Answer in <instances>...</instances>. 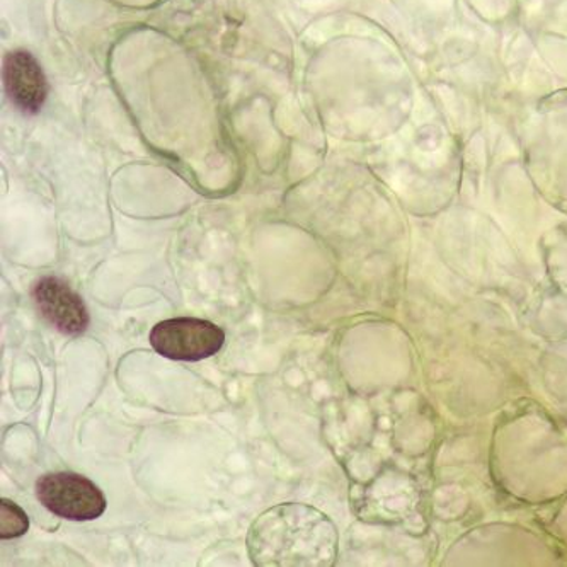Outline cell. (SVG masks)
<instances>
[{"label": "cell", "mask_w": 567, "mask_h": 567, "mask_svg": "<svg viewBox=\"0 0 567 567\" xmlns=\"http://www.w3.org/2000/svg\"><path fill=\"white\" fill-rule=\"evenodd\" d=\"M247 550L259 567L331 566L338 535L331 519L312 506L285 503L256 519Z\"/></svg>", "instance_id": "1"}, {"label": "cell", "mask_w": 567, "mask_h": 567, "mask_svg": "<svg viewBox=\"0 0 567 567\" xmlns=\"http://www.w3.org/2000/svg\"><path fill=\"white\" fill-rule=\"evenodd\" d=\"M37 496L44 508L71 522H91L106 512L103 491L72 472L43 475L37 483Z\"/></svg>", "instance_id": "2"}, {"label": "cell", "mask_w": 567, "mask_h": 567, "mask_svg": "<svg viewBox=\"0 0 567 567\" xmlns=\"http://www.w3.org/2000/svg\"><path fill=\"white\" fill-rule=\"evenodd\" d=\"M225 343V332L214 322L179 317L158 322L151 344L161 357L177 361H199L214 357Z\"/></svg>", "instance_id": "3"}, {"label": "cell", "mask_w": 567, "mask_h": 567, "mask_svg": "<svg viewBox=\"0 0 567 567\" xmlns=\"http://www.w3.org/2000/svg\"><path fill=\"white\" fill-rule=\"evenodd\" d=\"M34 303L41 316L63 334H81L89 328V312L81 297L65 281L44 277L34 285Z\"/></svg>", "instance_id": "4"}, {"label": "cell", "mask_w": 567, "mask_h": 567, "mask_svg": "<svg viewBox=\"0 0 567 567\" xmlns=\"http://www.w3.org/2000/svg\"><path fill=\"white\" fill-rule=\"evenodd\" d=\"M4 82L12 103L27 113H37L49 94L40 63L28 52H12L6 56Z\"/></svg>", "instance_id": "5"}, {"label": "cell", "mask_w": 567, "mask_h": 567, "mask_svg": "<svg viewBox=\"0 0 567 567\" xmlns=\"http://www.w3.org/2000/svg\"><path fill=\"white\" fill-rule=\"evenodd\" d=\"M2 519H0V537L4 540L9 538L21 537L27 534L30 522H28L27 513L22 512L19 506L9 499H2Z\"/></svg>", "instance_id": "6"}]
</instances>
